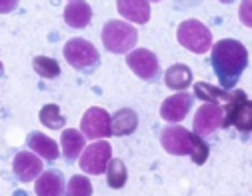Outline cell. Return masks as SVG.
<instances>
[{"label": "cell", "mask_w": 252, "mask_h": 196, "mask_svg": "<svg viewBox=\"0 0 252 196\" xmlns=\"http://www.w3.org/2000/svg\"><path fill=\"white\" fill-rule=\"evenodd\" d=\"M210 62L222 90L234 88L248 66V50L234 38H222L212 46Z\"/></svg>", "instance_id": "obj_1"}, {"label": "cell", "mask_w": 252, "mask_h": 196, "mask_svg": "<svg viewBox=\"0 0 252 196\" xmlns=\"http://www.w3.org/2000/svg\"><path fill=\"white\" fill-rule=\"evenodd\" d=\"M138 32L132 24L124 20H108L102 28V44L114 54H126L134 48Z\"/></svg>", "instance_id": "obj_2"}, {"label": "cell", "mask_w": 252, "mask_h": 196, "mask_svg": "<svg viewBox=\"0 0 252 196\" xmlns=\"http://www.w3.org/2000/svg\"><path fill=\"white\" fill-rule=\"evenodd\" d=\"M64 58L72 68L82 74H90L100 66V52L84 38H72L64 44Z\"/></svg>", "instance_id": "obj_3"}, {"label": "cell", "mask_w": 252, "mask_h": 196, "mask_svg": "<svg viewBox=\"0 0 252 196\" xmlns=\"http://www.w3.org/2000/svg\"><path fill=\"white\" fill-rule=\"evenodd\" d=\"M178 42L194 54H206L212 48V32L200 20H184L176 30Z\"/></svg>", "instance_id": "obj_4"}, {"label": "cell", "mask_w": 252, "mask_h": 196, "mask_svg": "<svg viewBox=\"0 0 252 196\" xmlns=\"http://www.w3.org/2000/svg\"><path fill=\"white\" fill-rule=\"evenodd\" d=\"M226 126H236L240 132H250L252 130V100H248L242 90L232 92V98L224 106V124Z\"/></svg>", "instance_id": "obj_5"}, {"label": "cell", "mask_w": 252, "mask_h": 196, "mask_svg": "<svg viewBox=\"0 0 252 196\" xmlns=\"http://www.w3.org/2000/svg\"><path fill=\"white\" fill-rule=\"evenodd\" d=\"M110 160H112V146L106 140H94L90 146L84 148L78 164L86 174L98 176L106 172Z\"/></svg>", "instance_id": "obj_6"}, {"label": "cell", "mask_w": 252, "mask_h": 196, "mask_svg": "<svg viewBox=\"0 0 252 196\" xmlns=\"http://www.w3.org/2000/svg\"><path fill=\"white\" fill-rule=\"evenodd\" d=\"M126 64L128 68L142 80L146 82H154L158 80L160 76V62H158V56H156L152 50L148 48H138V50H132L126 54Z\"/></svg>", "instance_id": "obj_7"}, {"label": "cell", "mask_w": 252, "mask_h": 196, "mask_svg": "<svg viewBox=\"0 0 252 196\" xmlns=\"http://www.w3.org/2000/svg\"><path fill=\"white\" fill-rule=\"evenodd\" d=\"M80 132L84 134V138H90V140L108 138L112 134L110 114L100 106L88 108L82 116V122H80Z\"/></svg>", "instance_id": "obj_8"}, {"label": "cell", "mask_w": 252, "mask_h": 196, "mask_svg": "<svg viewBox=\"0 0 252 196\" xmlns=\"http://www.w3.org/2000/svg\"><path fill=\"white\" fill-rule=\"evenodd\" d=\"M224 124V108L220 104H202L194 116V134L210 136Z\"/></svg>", "instance_id": "obj_9"}, {"label": "cell", "mask_w": 252, "mask_h": 196, "mask_svg": "<svg viewBox=\"0 0 252 196\" xmlns=\"http://www.w3.org/2000/svg\"><path fill=\"white\" fill-rule=\"evenodd\" d=\"M160 144L168 154L186 156L190 154V132L182 126H164L160 130Z\"/></svg>", "instance_id": "obj_10"}, {"label": "cell", "mask_w": 252, "mask_h": 196, "mask_svg": "<svg viewBox=\"0 0 252 196\" xmlns=\"http://www.w3.org/2000/svg\"><path fill=\"white\" fill-rule=\"evenodd\" d=\"M194 104V96H190V92H178V94H172L168 98H164V102L160 106V116L166 120V122H180L188 116Z\"/></svg>", "instance_id": "obj_11"}, {"label": "cell", "mask_w": 252, "mask_h": 196, "mask_svg": "<svg viewBox=\"0 0 252 196\" xmlns=\"http://www.w3.org/2000/svg\"><path fill=\"white\" fill-rule=\"evenodd\" d=\"M12 172L20 182L36 180L42 174V160L30 150H22L12 160Z\"/></svg>", "instance_id": "obj_12"}, {"label": "cell", "mask_w": 252, "mask_h": 196, "mask_svg": "<svg viewBox=\"0 0 252 196\" xmlns=\"http://www.w3.org/2000/svg\"><path fill=\"white\" fill-rule=\"evenodd\" d=\"M36 196H62L64 194V176L58 170L42 172L34 182Z\"/></svg>", "instance_id": "obj_13"}, {"label": "cell", "mask_w": 252, "mask_h": 196, "mask_svg": "<svg viewBox=\"0 0 252 196\" xmlns=\"http://www.w3.org/2000/svg\"><path fill=\"white\" fill-rule=\"evenodd\" d=\"M116 8L126 20L136 24H146L150 20V2L146 0H118Z\"/></svg>", "instance_id": "obj_14"}, {"label": "cell", "mask_w": 252, "mask_h": 196, "mask_svg": "<svg viewBox=\"0 0 252 196\" xmlns=\"http://www.w3.org/2000/svg\"><path fill=\"white\" fill-rule=\"evenodd\" d=\"M26 144H28L30 150L36 152L38 156H42V158L48 160V162H52V160H56V158L60 156L58 144H56L50 136H46V134H42V132H30L28 138H26Z\"/></svg>", "instance_id": "obj_15"}, {"label": "cell", "mask_w": 252, "mask_h": 196, "mask_svg": "<svg viewBox=\"0 0 252 196\" xmlns=\"http://www.w3.org/2000/svg\"><path fill=\"white\" fill-rule=\"evenodd\" d=\"M110 126L114 136H128L138 126V114L132 108H120L110 116Z\"/></svg>", "instance_id": "obj_16"}, {"label": "cell", "mask_w": 252, "mask_h": 196, "mask_svg": "<svg viewBox=\"0 0 252 196\" xmlns=\"http://www.w3.org/2000/svg\"><path fill=\"white\" fill-rule=\"evenodd\" d=\"M60 146H62V156L66 158V162H74L78 158V154L86 148L84 146V134H80L76 128L62 130Z\"/></svg>", "instance_id": "obj_17"}, {"label": "cell", "mask_w": 252, "mask_h": 196, "mask_svg": "<svg viewBox=\"0 0 252 196\" xmlns=\"http://www.w3.org/2000/svg\"><path fill=\"white\" fill-rule=\"evenodd\" d=\"M92 20V8L88 2H68L64 8V22L70 28H86Z\"/></svg>", "instance_id": "obj_18"}, {"label": "cell", "mask_w": 252, "mask_h": 196, "mask_svg": "<svg viewBox=\"0 0 252 196\" xmlns=\"http://www.w3.org/2000/svg\"><path fill=\"white\" fill-rule=\"evenodd\" d=\"M164 82L170 90H180L184 92L192 84V70L186 64H172V66L164 72Z\"/></svg>", "instance_id": "obj_19"}, {"label": "cell", "mask_w": 252, "mask_h": 196, "mask_svg": "<svg viewBox=\"0 0 252 196\" xmlns=\"http://www.w3.org/2000/svg\"><path fill=\"white\" fill-rule=\"evenodd\" d=\"M194 96L198 100H204V104H220V106H226L228 100L232 98V94H228L222 88H216L208 82H196L194 84Z\"/></svg>", "instance_id": "obj_20"}, {"label": "cell", "mask_w": 252, "mask_h": 196, "mask_svg": "<svg viewBox=\"0 0 252 196\" xmlns=\"http://www.w3.org/2000/svg\"><path fill=\"white\" fill-rule=\"evenodd\" d=\"M128 180V172H126V164L120 160V158H112L108 162V168H106V182L110 188L118 190L126 184Z\"/></svg>", "instance_id": "obj_21"}, {"label": "cell", "mask_w": 252, "mask_h": 196, "mask_svg": "<svg viewBox=\"0 0 252 196\" xmlns=\"http://www.w3.org/2000/svg\"><path fill=\"white\" fill-rule=\"evenodd\" d=\"M38 120L50 128V130H62V126L66 124V116L60 112V108L56 104H46L40 108V114H38Z\"/></svg>", "instance_id": "obj_22"}, {"label": "cell", "mask_w": 252, "mask_h": 196, "mask_svg": "<svg viewBox=\"0 0 252 196\" xmlns=\"http://www.w3.org/2000/svg\"><path fill=\"white\" fill-rule=\"evenodd\" d=\"M32 68H34V72L38 76H42L46 80L60 76V64L54 58H50V56H36L32 60Z\"/></svg>", "instance_id": "obj_23"}, {"label": "cell", "mask_w": 252, "mask_h": 196, "mask_svg": "<svg viewBox=\"0 0 252 196\" xmlns=\"http://www.w3.org/2000/svg\"><path fill=\"white\" fill-rule=\"evenodd\" d=\"M62 196H92V182L82 174H74L68 180L66 190Z\"/></svg>", "instance_id": "obj_24"}, {"label": "cell", "mask_w": 252, "mask_h": 196, "mask_svg": "<svg viewBox=\"0 0 252 196\" xmlns=\"http://www.w3.org/2000/svg\"><path fill=\"white\" fill-rule=\"evenodd\" d=\"M208 154H210V148L202 140V136L190 132V156L194 160V164H202V162H206Z\"/></svg>", "instance_id": "obj_25"}, {"label": "cell", "mask_w": 252, "mask_h": 196, "mask_svg": "<svg viewBox=\"0 0 252 196\" xmlns=\"http://www.w3.org/2000/svg\"><path fill=\"white\" fill-rule=\"evenodd\" d=\"M238 16H240V20H242L244 26L252 28V0H244V2L240 4Z\"/></svg>", "instance_id": "obj_26"}, {"label": "cell", "mask_w": 252, "mask_h": 196, "mask_svg": "<svg viewBox=\"0 0 252 196\" xmlns=\"http://www.w3.org/2000/svg\"><path fill=\"white\" fill-rule=\"evenodd\" d=\"M16 0H6V2H0V12H10L16 8Z\"/></svg>", "instance_id": "obj_27"}, {"label": "cell", "mask_w": 252, "mask_h": 196, "mask_svg": "<svg viewBox=\"0 0 252 196\" xmlns=\"http://www.w3.org/2000/svg\"><path fill=\"white\" fill-rule=\"evenodd\" d=\"M4 76V66H2V62H0V78Z\"/></svg>", "instance_id": "obj_28"}]
</instances>
